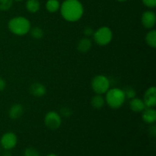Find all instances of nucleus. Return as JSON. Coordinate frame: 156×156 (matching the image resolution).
<instances>
[{
  "instance_id": "9d476101",
  "label": "nucleus",
  "mask_w": 156,
  "mask_h": 156,
  "mask_svg": "<svg viewBox=\"0 0 156 156\" xmlns=\"http://www.w3.org/2000/svg\"><path fill=\"white\" fill-rule=\"evenodd\" d=\"M142 118L145 123H154L156 120V111L153 108H146L142 111Z\"/></svg>"
},
{
  "instance_id": "423d86ee",
  "label": "nucleus",
  "mask_w": 156,
  "mask_h": 156,
  "mask_svg": "<svg viewBox=\"0 0 156 156\" xmlns=\"http://www.w3.org/2000/svg\"><path fill=\"white\" fill-rule=\"evenodd\" d=\"M62 119L59 113L56 111H50L44 117V124L50 129H57L60 127Z\"/></svg>"
},
{
  "instance_id": "b1692460",
  "label": "nucleus",
  "mask_w": 156,
  "mask_h": 156,
  "mask_svg": "<svg viewBox=\"0 0 156 156\" xmlns=\"http://www.w3.org/2000/svg\"><path fill=\"white\" fill-rule=\"evenodd\" d=\"M143 4L148 8L153 9L156 6V0H142Z\"/></svg>"
},
{
  "instance_id": "a211bd4d",
  "label": "nucleus",
  "mask_w": 156,
  "mask_h": 156,
  "mask_svg": "<svg viewBox=\"0 0 156 156\" xmlns=\"http://www.w3.org/2000/svg\"><path fill=\"white\" fill-rule=\"evenodd\" d=\"M60 8V3L59 0H47L46 2V9L50 13H55L58 12Z\"/></svg>"
},
{
  "instance_id": "6e6552de",
  "label": "nucleus",
  "mask_w": 156,
  "mask_h": 156,
  "mask_svg": "<svg viewBox=\"0 0 156 156\" xmlns=\"http://www.w3.org/2000/svg\"><path fill=\"white\" fill-rule=\"evenodd\" d=\"M156 15L152 11H146L143 13L141 17V23L143 27L146 29L153 28L155 25Z\"/></svg>"
},
{
  "instance_id": "0eeeda50",
  "label": "nucleus",
  "mask_w": 156,
  "mask_h": 156,
  "mask_svg": "<svg viewBox=\"0 0 156 156\" xmlns=\"http://www.w3.org/2000/svg\"><path fill=\"white\" fill-rule=\"evenodd\" d=\"M18 143V137L13 132H7L0 139V146L5 150H12Z\"/></svg>"
},
{
  "instance_id": "c85d7f7f",
  "label": "nucleus",
  "mask_w": 156,
  "mask_h": 156,
  "mask_svg": "<svg viewBox=\"0 0 156 156\" xmlns=\"http://www.w3.org/2000/svg\"><path fill=\"white\" fill-rule=\"evenodd\" d=\"M117 1H118V2H126V1H127V0H117Z\"/></svg>"
},
{
  "instance_id": "bb28decb",
  "label": "nucleus",
  "mask_w": 156,
  "mask_h": 156,
  "mask_svg": "<svg viewBox=\"0 0 156 156\" xmlns=\"http://www.w3.org/2000/svg\"><path fill=\"white\" fill-rule=\"evenodd\" d=\"M2 156H12V154L10 152V150H5V152L2 154Z\"/></svg>"
},
{
  "instance_id": "5701e85b",
  "label": "nucleus",
  "mask_w": 156,
  "mask_h": 156,
  "mask_svg": "<svg viewBox=\"0 0 156 156\" xmlns=\"http://www.w3.org/2000/svg\"><path fill=\"white\" fill-rule=\"evenodd\" d=\"M59 114H60L59 115L63 117H69L72 115V114H73V112H72V111L69 108H61Z\"/></svg>"
},
{
  "instance_id": "1a4fd4ad",
  "label": "nucleus",
  "mask_w": 156,
  "mask_h": 156,
  "mask_svg": "<svg viewBox=\"0 0 156 156\" xmlns=\"http://www.w3.org/2000/svg\"><path fill=\"white\" fill-rule=\"evenodd\" d=\"M143 102L146 108H154L156 105V88L152 86L148 88L143 96Z\"/></svg>"
},
{
  "instance_id": "39448f33",
  "label": "nucleus",
  "mask_w": 156,
  "mask_h": 156,
  "mask_svg": "<svg viewBox=\"0 0 156 156\" xmlns=\"http://www.w3.org/2000/svg\"><path fill=\"white\" fill-rule=\"evenodd\" d=\"M91 88L95 94H105L110 88L109 79L103 75L96 76L91 81Z\"/></svg>"
},
{
  "instance_id": "cd10ccee",
  "label": "nucleus",
  "mask_w": 156,
  "mask_h": 156,
  "mask_svg": "<svg viewBox=\"0 0 156 156\" xmlns=\"http://www.w3.org/2000/svg\"><path fill=\"white\" fill-rule=\"evenodd\" d=\"M47 156H58L56 154H54V153H50L49 154V155H47Z\"/></svg>"
},
{
  "instance_id": "393cba45",
  "label": "nucleus",
  "mask_w": 156,
  "mask_h": 156,
  "mask_svg": "<svg viewBox=\"0 0 156 156\" xmlns=\"http://www.w3.org/2000/svg\"><path fill=\"white\" fill-rule=\"evenodd\" d=\"M94 32V30H93L92 27H85V29L83 30V34H85V36L86 37L92 36Z\"/></svg>"
},
{
  "instance_id": "f3484780",
  "label": "nucleus",
  "mask_w": 156,
  "mask_h": 156,
  "mask_svg": "<svg viewBox=\"0 0 156 156\" xmlns=\"http://www.w3.org/2000/svg\"><path fill=\"white\" fill-rule=\"evenodd\" d=\"M146 42L152 48L156 47V30H150L146 35Z\"/></svg>"
},
{
  "instance_id": "7ed1b4c3",
  "label": "nucleus",
  "mask_w": 156,
  "mask_h": 156,
  "mask_svg": "<svg viewBox=\"0 0 156 156\" xmlns=\"http://www.w3.org/2000/svg\"><path fill=\"white\" fill-rule=\"evenodd\" d=\"M105 96V102L112 109H119L123 106L126 100V96L122 89L114 88L108 90Z\"/></svg>"
},
{
  "instance_id": "4468645a",
  "label": "nucleus",
  "mask_w": 156,
  "mask_h": 156,
  "mask_svg": "<svg viewBox=\"0 0 156 156\" xmlns=\"http://www.w3.org/2000/svg\"><path fill=\"white\" fill-rule=\"evenodd\" d=\"M91 47H92V42L88 37L82 38L79 40L77 44V50L82 53H85L89 51Z\"/></svg>"
},
{
  "instance_id": "aec40b11",
  "label": "nucleus",
  "mask_w": 156,
  "mask_h": 156,
  "mask_svg": "<svg viewBox=\"0 0 156 156\" xmlns=\"http://www.w3.org/2000/svg\"><path fill=\"white\" fill-rule=\"evenodd\" d=\"M13 0H0V10L6 12L12 8Z\"/></svg>"
},
{
  "instance_id": "7c9ffc66",
  "label": "nucleus",
  "mask_w": 156,
  "mask_h": 156,
  "mask_svg": "<svg viewBox=\"0 0 156 156\" xmlns=\"http://www.w3.org/2000/svg\"><path fill=\"white\" fill-rule=\"evenodd\" d=\"M0 152H1V146H0Z\"/></svg>"
},
{
  "instance_id": "f257e3e1",
  "label": "nucleus",
  "mask_w": 156,
  "mask_h": 156,
  "mask_svg": "<svg viewBox=\"0 0 156 156\" xmlns=\"http://www.w3.org/2000/svg\"><path fill=\"white\" fill-rule=\"evenodd\" d=\"M59 9L62 18L69 22L78 21L84 14V7L79 0H65Z\"/></svg>"
},
{
  "instance_id": "20e7f679",
  "label": "nucleus",
  "mask_w": 156,
  "mask_h": 156,
  "mask_svg": "<svg viewBox=\"0 0 156 156\" xmlns=\"http://www.w3.org/2000/svg\"><path fill=\"white\" fill-rule=\"evenodd\" d=\"M93 39L99 46H106L111 43L113 38V32L108 27H101L93 34Z\"/></svg>"
},
{
  "instance_id": "4be33fe9",
  "label": "nucleus",
  "mask_w": 156,
  "mask_h": 156,
  "mask_svg": "<svg viewBox=\"0 0 156 156\" xmlns=\"http://www.w3.org/2000/svg\"><path fill=\"white\" fill-rule=\"evenodd\" d=\"M24 156H41V154L39 151L35 148L28 147L24 150Z\"/></svg>"
},
{
  "instance_id": "9b49d317",
  "label": "nucleus",
  "mask_w": 156,
  "mask_h": 156,
  "mask_svg": "<svg viewBox=\"0 0 156 156\" xmlns=\"http://www.w3.org/2000/svg\"><path fill=\"white\" fill-rule=\"evenodd\" d=\"M30 93L36 98H41L47 93V88L43 84L40 82H35L30 86Z\"/></svg>"
},
{
  "instance_id": "f03ea898",
  "label": "nucleus",
  "mask_w": 156,
  "mask_h": 156,
  "mask_svg": "<svg viewBox=\"0 0 156 156\" xmlns=\"http://www.w3.org/2000/svg\"><path fill=\"white\" fill-rule=\"evenodd\" d=\"M8 28L17 36H24L30 31V22L25 17L17 16L9 21Z\"/></svg>"
},
{
  "instance_id": "412c9836",
  "label": "nucleus",
  "mask_w": 156,
  "mask_h": 156,
  "mask_svg": "<svg viewBox=\"0 0 156 156\" xmlns=\"http://www.w3.org/2000/svg\"><path fill=\"white\" fill-rule=\"evenodd\" d=\"M123 91V92H124L125 96H126V98H127L132 99L136 98V90L134 89L133 88H132V87H126Z\"/></svg>"
},
{
  "instance_id": "dca6fc26",
  "label": "nucleus",
  "mask_w": 156,
  "mask_h": 156,
  "mask_svg": "<svg viewBox=\"0 0 156 156\" xmlns=\"http://www.w3.org/2000/svg\"><path fill=\"white\" fill-rule=\"evenodd\" d=\"M26 9L30 13H36L39 11L41 3L39 0H27L25 4Z\"/></svg>"
},
{
  "instance_id": "a878e982",
  "label": "nucleus",
  "mask_w": 156,
  "mask_h": 156,
  "mask_svg": "<svg viewBox=\"0 0 156 156\" xmlns=\"http://www.w3.org/2000/svg\"><path fill=\"white\" fill-rule=\"evenodd\" d=\"M6 87V82L5 81V79H3L2 78L0 77V91H3L5 89Z\"/></svg>"
},
{
  "instance_id": "6ab92c4d",
  "label": "nucleus",
  "mask_w": 156,
  "mask_h": 156,
  "mask_svg": "<svg viewBox=\"0 0 156 156\" xmlns=\"http://www.w3.org/2000/svg\"><path fill=\"white\" fill-rule=\"evenodd\" d=\"M29 32L30 34V36L34 39H41L44 35V30L39 27H32V28L30 27Z\"/></svg>"
},
{
  "instance_id": "2eb2a0df",
  "label": "nucleus",
  "mask_w": 156,
  "mask_h": 156,
  "mask_svg": "<svg viewBox=\"0 0 156 156\" xmlns=\"http://www.w3.org/2000/svg\"><path fill=\"white\" fill-rule=\"evenodd\" d=\"M91 106L95 109H101L105 104V98L102 96V94H98L93 96L91 100Z\"/></svg>"
},
{
  "instance_id": "ddd939ff",
  "label": "nucleus",
  "mask_w": 156,
  "mask_h": 156,
  "mask_svg": "<svg viewBox=\"0 0 156 156\" xmlns=\"http://www.w3.org/2000/svg\"><path fill=\"white\" fill-rule=\"evenodd\" d=\"M129 105L131 111L136 113L142 112L146 108L143 101L140 98H134L131 99Z\"/></svg>"
},
{
  "instance_id": "f8f14e48",
  "label": "nucleus",
  "mask_w": 156,
  "mask_h": 156,
  "mask_svg": "<svg viewBox=\"0 0 156 156\" xmlns=\"http://www.w3.org/2000/svg\"><path fill=\"white\" fill-rule=\"evenodd\" d=\"M24 114V108L20 104H15L12 105L9 111V117L12 120H17L20 118Z\"/></svg>"
},
{
  "instance_id": "c756f323",
  "label": "nucleus",
  "mask_w": 156,
  "mask_h": 156,
  "mask_svg": "<svg viewBox=\"0 0 156 156\" xmlns=\"http://www.w3.org/2000/svg\"><path fill=\"white\" fill-rule=\"evenodd\" d=\"M13 1H16V2H21V1H22V0H13Z\"/></svg>"
}]
</instances>
